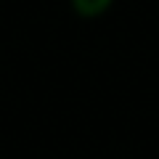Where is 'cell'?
Wrapping results in <instances>:
<instances>
[{"mask_svg": "<svg viewBox=\"0 0 159 159\" xmlns=\"http://www.w3.org/2000/svg\"><path fill=\"white\" fill-rule=\"evenodd\" d=\"M114 6V0H72V8L82 19H98Z\"/></svg>", "mask_w": 159, "mask_h": 159, "instance_id": "1", "label": "cell"}]
</instances>
